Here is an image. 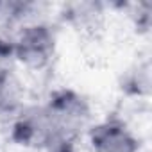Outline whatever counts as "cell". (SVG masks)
<instances>
[{"label": "cell", "instance_id": "obj_3", "mask_svg": "<svg viewBox=\"0 0 152 152\" xmlns=\"http://www.w3.org/2000/svg\"><path fill=\"white\" fill-rule=\"evenodd\" d=\"M9 99H11V93H9V81L4 73H0V111L4 107H7L9 104Z\"/></svg>", "mask_w": 152, "mask_h": 152}, {"label": "cell", "instance_id": "obj_1", "mask_svg": "<svg viewBox=\"0 0 152 152\" xmlns=\"http://www.w3.org/2000/svg\"><path fill=\"white\" fill-rule=\"evenodd\" d=\"M56 38L45 25L25 27L15 43V54L31 68H43L54 56Z\"/></svg>", "mask_w": 152, "mask_h": 152}, {"label": "cell", "instance_id": "obj_2", "mask_svg": "<svg viewBox=\"0 0 152 152\" xmlns=\"http://www.w3.org/2000/svg\"><path fill=\"white\" fill-rule=\"evenodd\" d=\"M93 152H138V140L120 122H104L91 129Z\"/></svg>", "mask_w": 152, "mask_h": 152}]
</instances>
